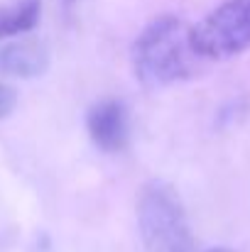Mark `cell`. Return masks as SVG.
<instances>
[{"mask_svg":"<svg viewBox=\"0 0 250 252\" xmlns=\"http://www.w3.org/2000/svg\"><path fill=\"white\" fill-rule=\"evenodd\" d=\"M138 228L145 252H194L184 203L167 181H150L138 198Z\"/></svg>","mask_w":250,"mask_h":252,"instance_id":"obj_2","label":"cell"},{"mask_svg":"<svg viewBox=\"0 0 250 252\" xmlns=\"http://www.w3.org/2000/svg\"><path fill=\"white\" fill-rule=\"evenodd\" d=\"M206 252H231V250H226V248H214V250H206Z\"/></svg>","mask_w":250,"mask_h":252,"instance_id":"obj_9","label":"cell"},{"mask_svg":"<svg viewBox=\"0 0 250 252\" xmlns=\"http://www.w3.org/2000/svg\"><path fill=\"white\" fill-rule=\"evenodd\" d=\"M42 0H12L0 7V39L25 34L39 22Z\"/></svg>","mask_w":250,"mask_h":252,"instance_id":"obj_6","label":"cell"},{"mask_svg":"<svg viewBox=\"0 0 250 252\" xmlns=\"http://www.w3.org/2000/svg\"><path fill=\"white\" fill-rule=\"evenodd\" d=\"M191 27L174 15L155 17L133 44V66L140 84L147 88H162L181 79L194 76L196 59L191 47Z\"/></svg>","mask_w":250,"mask_h":252,"instance_id":"obj_1","label":"cell"},{"mask_svg":"<svg viewBox=\"0 0 250 252\" xmlns=\"http://www.w3.org/2000/svg\"><path fill=\"white\" fill-rule=\"evenodd\" d=\"M49 69V54L44 44L25 39L0 47V74L15 79H35Z\"/></svg>","mask_w":250,"mask_h":252,"instance_id":"obj_5","label":"cell"},{"mask_svg":"<svg viewBox=\"0 0 250 252\" xmlns=\"http://www.w3.org/2000/svg\"><path fill=\"white\" fill-rule=\"evenodd\" d=\"M86 130L98 150L108 155L123 152L130 142V118L125 103L115 98H103L93 103L86 115Z\"/></svg>","mask_w":250,"mask_h":252,"instance_id":"obj_4","label":"cell"},{"mask_svg":"<svg viewBox=\"0 0 250 252\" xmlns=\"http://www.w3.org/2000/svg\"><path fill=\"white\" fill-rule=\"evenodd\" d=\"M17 105V93L15 88L0 81V120H5Z\"/></svg>","mask_w":250,"mask_h":252,"instance_id":"obj_7","label":"cell"},{"mask_svg":"<svg viewBox=\"0 0 250 252\" xmlns=\"http://www.w3.org/2000/svg\"><path fill=\"white\" fill-rule=\"evenodd\" d=\"M189 37L201 59H226L250 49V0H226L194 25Z\"/></svg>","mask_w":250,"mask_h":252,"instance_id":"obj_3","label":"cell"},{"mask_svg":"<svg viewBox=\"0 0 250 252\" xmlns=\"http://www.w3.org/2000/svg\"><path fill=\"white\" fill-rule=\"evenodd\" d=\"M76 2H79V0H64V5H67V7H71V5H76Z\"/></svg>","mask_w":250,"mask_h":252,"instance_id":"obj_8","label":"cell"}]
</instances>
